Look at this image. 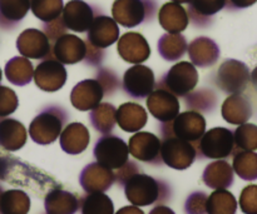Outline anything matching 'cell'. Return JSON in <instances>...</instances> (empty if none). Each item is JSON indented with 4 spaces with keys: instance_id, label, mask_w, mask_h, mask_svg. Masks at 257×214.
<instances>
[{
    "instance_id": "obj_1",
    "label": "cell",
    "mask_w": 257,
    "mask_h": 214,
    "mask_svg": "<svg viewBox=\"0 0 257 214\" xmlns=\"http://www.w3.org/2000/svg\"><path fill=\"white\" fill-rule=\"evenodd\" d=\"M0 179L27 188L38 197H43L53 188L60 187L57 180L42 170L20 162L17 158L3 154H0Z\"/></svg>"
},
{
    "instance_id": "obj_2",
    "label": "cell",
    "mask_w": 257,
    "mask_h": 214,
    "mask_svg": "<svg viewBox=\"0 0 257 214\" xmlns=\"http://www.w3.org/2000/svg\"><path fill=\"white\" fill-rule=\"evenodd\" d=\"M123 187L128 202L137 207L163 204L172 197V189L167 182L142 172L132 175Z\"/></svg>"
},
{
    "instance_id": "obj_3",
    "label": "cell",
    "mask_w": 257,
    "mask_h": 214,
    "mask_svg": "<svg viewBox=\"0 0 257 214\" xmlns=\"http://www.w3.org/2000/svg\"><path fill=\"white\" fill-rule=\"evenodd\" d=\"M69 112L60 105H48L38 113L29 125V135L37 144L54 143L69 120Z\"/></svg>"
},
{
    "instance_id": "obj_4",
    "label": "cell",
    "mask_w": 257,
    "mask_h": 214,
    "mask_svg": "<svg viewBox=\"0 0 257 214\" xmlns=\"http://www.w3.org/2000/svg\"><path fill=\"white\" fill-rule=\"evenodd\" d=\"M198 159H227L236 153L233 132L223 127H216L203 133L197 142L192 143Z\"/></svg>"
},
{
    "instance_id": "obj_5",
    "label": "cell",
    "mask_w": 257,
    "mask_h": 214,
    "mask_svg": "<svg viewBox=\"0 0 257 214\" xmlns=\"http://www.w3.org/2000/svg\"><path fill=\"white\" fill-rule=\"evenodd\" d=\"M158 0H114L112 17L124 28H135L153 22L158 12Z\"/></svg>"
},
{
    "instance_id": "obj_6",
    "label": "cell",
    "mask_w": 257,
    "mask_h": 214,
    "mask_svg": "<svg viewBox=\"0 0 257 214\" xmlns=\"http://www.w3.org/2000/svg\"><path fill=\"white\" fill-rule=\"evenodd\" d=\"M158 129L162 139L168 137H177L180 139L195 143L206 132V119L201 113L186 110L180 113L171 122L160 123Z\"/></svg>"
},
{
    "instance_id": "obj_7",
    "label": "cell",
    "mask_w": 257,
    "mask_h": 214,
    "mask_svg": "<svg viewBox=\"0 0 257 214\" xmlns=\"http://www.w3.org/2000/svg\"><path fill=\"white\" fill-rule=\"evenodd\" d=\"M198 72L191 62L176 63L160 80L156 88L166 89L176 97H186L198 84Z\"/></svg>"
},
{
    "instance_id": "obj_8",
    "label": "cell",
    "mask_w": 257,
    "mask_h": 214,
    "mask_svg": "<svg viewBox=\"0 0 257 214\" xmlns=\"http://www.w3.org/2000/svg\"><path fill=\"white\" fill-rule=\"evenodd\" d=\"M250 69L245 63L226 59L215 74V84L225 94H241L250 83Z\"/></svg>"
},
{
    "instance_id": "obj_9",
    "label": "cell",
    "mask_w": 257,
    "mask_h": 214,
    "mask_svg": "<svg viewBox=\"0 0 257 214\" xmlns=\"http://www.w3.org/2000/svg\"><path fill=\"white\" fill-rule=\"evenodd\" d=\"M95 160L99 164L115 170L122 167L130 159L128 144L120 137L112 134H103L95 142L93 149Z\"/></svg>"
},
{
    "instance_id": "obj_10",
    "label": "cell",
    "mask_w": 257,
    "mask_h": 214,
    "mask_svg": "<svg viewBox=\"0 0 257 214\" xmlns=\"http://www.w3.org/2000/svg\"><path fill=\"white\" fill-rule=\"evenodd\" d=\"M161 158L163 164L177 170L190 168L196 160L195 145L177 137H168L161 143Z\"/></svg>"
},
{
    "instance_id": "obj_11",
    "label": "cell",
    "mask_w": 257,
    "mask_h": 214,
    "mask_svg": "<svg viewBox=\"0 0 257 214\" xmlns=\"http://www.w3.org/2000/svg\"><path fill=\"white\" fill-rule=\"evenodd\" d=\"M122 88L133 99H146L156 89V77L150 67L135 64L124 72Z\"/></svg>"
},
{
    "instance_id": "obj_12",
    "label": "cell",
    "mask_w": 257,
    "mask_h": 214,
    "mask_svg": "<svg viewBox=\"0 0 257 214\" xmlns=\"http://www.w3.org/2000/svg\"><path fill=\"white\" fill-rule=\"evenodd\" d=\"M103 14L100 8L90 5L84 0H70L64 5L62 19L68 30L87 33L97 15Z\"/></svg>"
},
{
    "instance_id": "obj_13",
    "label": "cell",
    "mask_w": 257,
    "mask_h": 214,
    "mask_svg": "<svg viewBox=\"0 0 257 214\" xmlns=\"http://www.w3.org/2000/svg\"><path fill=\"white\" fill-rule=\"evenodd\" d=\"M67 78L68 73L64 64L58 62L54 57L43 59L37 65L34 69V75H33L35 85L40 90L47 93H54L62 89L67 82Z\"/></svg>"
},
{
    "instance_id": "obj_14",
    "label": "cell",
    "mask_w": 257,
    "mask_h": 214,
    "mask_svg": "<svg viewBox=\"0 0 257 214\" xmlns=\"http://www.w3.org/2000/svg\"><path fill=\"white\" fill-rule=\"evenodd\" d=\"M161 143L162 140L153 133L137 132L130 138L128 149L130 154L140 162L152 165H162Z\"/></svg>"
},
{
    "instance_id": "obj_15",
    "label": "cell",
    "mask_w": 257,
    "mask_h": 214,
    "mask_svg": "<svg viewBox=\"0 0 257 214\" xmlns=\"http://www.w3.org/2000/svg\"><path fill=\"white\" fill-rule=\"evenodd\" d=\"M147 109L160 123L171 122L180 114L178 97L166 89L156 88L147 98Z\"/></svg>"
},
{
    "instance_id": "obj_16",
    "label": "cell",
    "mask_w": 257,
    "mask_h": 214,
    "mask_svg": "<svg viewBox=\"0 0 257 214\" xmlns=\"http://www.w3.org/2000/svg\"><path fill=\"white\" fill-rule=\"evenodd\" d=\"M17 48L23 57L30 59L43 60L53 57L52 44L42 30H24L18 38Z\"/></svg>"
},
{
    "instance_id": "obj_17",
    "label": "cell",
    "mask_w": 257,
    "mask_h": 214,
    "mask_svg": "<svg viewBox=\"0 0 257 214\" xmlns=\"http://www.w3.org/2000/svg\"><path fill=\"white\" fill-rule=\"evenodd\" d=\"M119 33V27L113 18L99 14L94 18L88 29L85 40L99 49H105L118 42Z\"/></svg>"
},
{
    "instance_id": "obj_18",
    "label": "cell",
    "mask_w": 257,
    "mask_h": 214,
    "mask_svg": "<svg viewBox=\"0 0 257 214\" xmlns=\"http://www.w3.org/2000/svg\"><path fill=\"white\" fill-rule=\"evenodd\" d=\"M117 52L124 62L142 64L151 57V48L147 39L137 32H130L119 37Z\"/></svg>"
},
{
    "instance_id": "obj_19",
    "label": "cell",
    "mask_w": 257,
    "mask_h": 214,
    "mask_svg": "<svg viewBox=\"0 0 257 214\" xmlns=\"http://www.w3.org/2000/svg\"><path fill=\"white\" fill-rule=\"evenodd\" d=\"M114 182V172L98 162L85 165L79 175L80 185L87 193H104Z\"/></svg>"
},
{
    "instance_id": "obj_20",
    "label": "cell",
    "mask_w": 257,
    "mask_h": 214,
    "mask_svg": "<svg viewBox=\"0 0 257 214\" xmlns=\"http://www.w3.org/2000/svg\"><path fill=\"white\" fill-rule=\"evenodd\" d=\"M52 53L62 64H77L85 57V42L77 35L67 33L53 43Z\"/></svg>"
},
{
    "instance_id": "obj_21",
    "label": "cell",
    "mask_w": 257,
    "mask_h": 214,
    "mask_svg": "<svg viewBox=\"0 0 257 214\" xmlns=\"http://www.w3.org/2000/svg\"><path fill=\"white\" fill-rule=\"evenodd\" d=\"M104 98L102 87L95 79H85L78 83L70 93V103L80 112H89Z\"/></svg>"
},
{
    "instance_id": "obj_22",
    "label": "cell",
    "mask_w": 257,
    "mask_h": 214,
    "mask_svg": "<svg viewBox=\"0 0 257 214\" xmlns=\"http://www.w3.org/2000/svg\"><path fill=\"white\" fill-rule=\"evenodd\" d=\"M188 58L195 67L207 68L217 63L220 58V48L217 43L207 37L193 39L187 47Z\"/></svg>"
},
{
    "instance_id": "obj_23",
    "label": "cell",
    "mask_w": 257,
    "mask_h": 214,
    "mask_svg": "<svg viewBox=\"0 0 257 214\" xmlns=\"http://www.w3.org/2000/svg\"><path fill=\"white\" fill-rule=\"evenodd\" d=\"M148 113L138 103H123L115 110V124L127 133L140 132L147 124Z\"/></svg>"
},
{
    "instance_id": "obj_24",
    "label": "cell",
    "mask_w": 257,
    "mask_h": 214,
    "mask_svg": "<svg viewBox=\"0 0 257 214\" xmlns=\"http://www.w3.org/2000/svg\"><path fill=\"white\" fill-rule=\"evenodd\" d=\"M89 130L84 124L79 122L65 125L59 135L60 148L65 153L72 155H77L84 152L89 145Z\"/></svg>"
},
{
    "instance_id": "obj_25",
    "label": "cell",
    "mask_w": 257,
    "mask_h": 214,
    "mask_svg": "<svg viewBox=\"0 0 257 214\" xmlns=\"http://www.w3.org/2000/svg\"><path fill=\"white\" fill-rule=\"evenodd\" d=\"M226 7V0H191L188 3V19L196 28H207L212 24L213 15Z\"/></svg>"
},
{
    "instance_id": "obj_26",
    "label": "cell",
    "mask_w": 257,
    "mask_h": 214,
    "mask_svg": "<svg viewBox=\"0 0 257 214\" xmlns=\"http://www.w3.org/2000/svg\"><path fill=\"white\" fill-rule=\"evenodd\" d=\"M158 22L160 25L171 34L182 33L188 27L187 10L182 7V4L171 2L166 3L158 10Z\"/></svg>"
},
{
    "instance_id": "obj_27",
    "label": "cell",
    "mask_w": 257,
    "mask_h": 214,
    "mask_svg": "<svg viewBox=\"0 0 257 214\" xmlns=\"http://www.w3.org/2000/svg\"><path fill=\"white\" fill-rule=\"evenodd\" d=\"M222 118L230 124L241 125L252 117V105L242 94H230L221 107Z\"/></svg>"
},
{
    "instance_id": "obj_28",
    "label": "cell",
    "mask_w": 257,
    "mask_h": 214,
    "mask_svg": "<svg viewBox=\"0 0 257 214\" xmlns=\"http://www.w3.org/2000/svg\"><path fill=\"white\" fill-rule=\"evenodd\" d=\"M202 180L211 189H228L235 182V172L230 163L217 159L205 168Z\"/></svg>"
},
{
    "instance_id": "obj_29",
    "label": "cell",
    "mask_w": 257,
    "mask_h": 214,
    "mask_svg": "<svg viewBox=\"0 0 257 214\" xmlns=\"http://www.w3.org/2000/svg\"><path fill=\"white\" fill-rule=\"evenodd\" d=\"M44 208L47 214H75L79 209V199L73 193L57 187L45 194Z\"/></svg>"
},
{
    "instance_id": "obj_30",
    "label": "cell",
    "mask_w": 257,
    "mask_h": 214,
    "mask_svg": "<svg viewBox=\"0 0 257 214\" xmlns=\"http://www.w3.org/2000/svg\"><path fill=\"white\" fill-rule=\"evenodd\" d=\"M28 133L24 125L15 119L0 120V145L9 152H15L27 143Z\"/></svg>"
},
{
    "instance_id": "obj_31",
    "label": "cell",
    "mask_w": 257,
    "mask_h": 214,
    "mask_svg": "<svg viewBox=\"0 0 257 214\" xmlns=\"http://www.w3.org/2000/svg\"><path fill=\"white\" fill-rule=\"evenodd\" d=\"M30 10V0H0V28L14 29Z\"/></svg>"
},
{
    "instance_id": "obj_32",
    "label": "cell",
    "mask_w": 257,
    "mask_h": 214,
    "mask_svg": "<svg viewBox=\"0 0 257 214\" xmlns=\"http://www.w3.org/2000/svg\"><path fill=\"white\" fill-rule=\"evenodd\" d=\"M187 40L181 33L177 34L166 33L158 39L157 43V50L160 55L166 62L170 63L178 62L181 58H183V55L187 53Z\"/></svg>"
},
{
    "instance_id": "obj_33",
    "label": "cell",
    "mask_w": 257,
    "mask_h": 214,
    "mask_svg": "<svg viewBox=\"0 0 257 214\" xmlns=\"http://www.w3.org/2000/svg\"><path fill=\"white\" fill-rule=\"evenodd\" d=\"M185 98V107L193 112L210 114L216 109L218 103V97L210 88H200V89L188 93Z\"/></svg>"
},
{
    "instance_id": "obj_34",
    "label": "cell",
    "mask_w": 257,
    "mask_h": 214,
    "mask_svg": "<svg viewBox=\"0 0 257 214\" xmlns=\"http://www.w3.org/2000/svg\"><path fill=\"white\" fill-rule=\"evenodd\" d=\"M115 107L110 103H99L89 110V122L100 134L112 133L115 125Z\"/></svg>"
},
{
    "instance_id": "obj_35",
    "label": "cell",
    "mask_w": 257,
    "mask_h": 214,
    "mask_svg": "<svg viewBox=\"0 0 257 214\" xmlns=\"http://www.w3.org/2000/svg\"><path fill=\"white\" fill-rule=\"evenodd\" d=\"M30 198L24 190L0 192V214H28Z\"/></svg>"
},
{
    "instance_id": "obj_36",
    "label": "cell",
    "mask_w": 257,
    "mask_h": 214,
    "mask_svg": "<svg viewBox=\"0 0 257 214\" xmlns=\"http://www.w3.org/2000/svg\"><path fill=\"white\" fill-rule=\"evenodd\" d=\"M237 200L227 189H215L207 197L206 212L207 214H236Z\"/></svg>"
},
{
    "instance_id": "obj_37",
    "label": "cell",
    "mask_w": 257,
    "mask_h": 214,
    "mask_svg": "<svg viewBox=\"0 0 257 214\" xmlns=\"http://www.w3.org/2000/svg\"><path fill=\"white\" fill-rule=\"evenodd\" d=\"M7 78L15 85L24 87L29 84L34 75L32 62L25 57H15L7 64Z\"/></svg>"
},
{
    "instance_id": "obj_38",
    "label": "cell",
    "mask_w": 257,
    "mask_h": 214,
    "mask_svg": "<svg viewBox=\"0 0 257 214\" xmlns=\"http://www.w3.org/2000/svg\"><path fill=\"white\" fill-rule=\"evenodd\" d=\"M232 157V169L241 179L247 182L257 179V153L252 150H238Z\"/></svg>"
},
{
    "instance_id": "obj_39",
    "label": "cell",
    "mask_w": 257,
    "mask_h": 214,
    "mask_svg": "<svg viewBox=\"0 0 257 214\" xmlns=\"http://www.w3.org/2000/svg\"><path fill=\"white\" fill-rule=\"evenodd\" d=\"M82 214H114V204L105 193H87L79 199Z\"/></svg>"
},
{
    "instance_id": "obj_40",
    "label": "cell",
    "mask_w": 257,
    "mask_h": 214,
    "mask_svg": "<svg viewBox=\"0 0 257 214\" xmlns=\"http://www.w3.org/2000/svg\"><path fill=\"white\" fill-rule=\"evenodd\" d=\"M63 0H30V10L43 23L52 22L62 15Z\"/></svg>"
},
{
    "instance_id": "obj_41",
    "label": "cell",
    "mask_w": 257,
    "mask_h": 214,
    "mask_svg": "<svg viewBox=\"0 0 257 214\" xmlns=\"http://www.w3.org/2000/svg\"><path fill=\"white\" fill-rule=\"evenodd\" d=\"M236 152L238 150H257V125L243 123L233 132Z\"/></svg>"
},
{
    "instance_id": "obj_42",
    "label": "cell",
    "mask_w": 257,
    "mask_h": 214,
    "mask_svg": "<svg viewBox=\"0 0 257 214\" xmlns=\"http://www.w3.org/2000/svg\"><path fill=\"white\" fill-rule=\"evenodd\" d=\"M94 79L102 87L104 97H113L122 87L119 75L110 68H99L95 73Z\"/></svg>"
},
{
    "instance_id": "obj_43",
    "label": "cell",
    "mask_w": 257,
    "mask_h": 214,
    "mask_svg": "<svg viewBox=\"0 0 257 214\" xmlns=\"http://www.w3.org/2000/svg\"><path fill=\"white\" fill-rule=\"evenodd\" d=\"M238 204L242 213L257 214V184H250L243 188Z\"/></svg>"
},
{
    "instance_id": "obj_44",
    "label": "cell",
    "mask_w": 257,
    "mask_h": 214,
    "mask_svg": "<svg viewBox=\"0 0 257 214\" xmlns=\"http://www.w3.org/2000/svg\"><path fill=\"white\" fill-rule=\"evenodd\" d=\"M18 97L14 90L0 87V115H9L17 110Z\"/></svg>"
},
{
    "instance_id": "obj_45",
    "label": "cell",
    "mask_w": 257,
    "mask_h": 214,
    "mask_svg": "<svg viewBox=\"0 0 257 214\" xmlns=\"http://www.w3.org/2000/svg\"><path fill=\"white\" fill-rule=\"evenodd\" d=\"M207 197L205 192H195L188 195L185 204L186 214H207L206 212V202Z\"/></svg>"
},
{
    "instance_id": "obj_46",
    "label": "cell",
    "mask_w": 257,
    "mask_h": 214,
    "mask_svg": "<svg viewBox=\"0 0 257 214\" xmlns=\"http://www.w3.org/2000/svg\"><path fill=\"white\" fill-rule=\"evenodd\" d=\"M42 32L47 35V38L49 39L50 44L54 43L58 38H60L62 35L67 34L68 29L67 27L64 25L62 19V15L58 17L57 19L52 20V22H47V23H43L42 25Z\"/></svg>"
},
{
    "instance_id": "obj_47",
    "label": "cell",
    "mask_w": 257,
    "mask_h": 214,
    "mask_svg": "<svg viewBox=\"0 0 257 214\" xmlns=\"http://www.w3.org/2000/svg\"><path fill=\"white\" fill-rule=\"evenodd\" d=\"M105 57V49H99L85 40V57L83 62L89 67H100Z\"/></svg>"
},
{
    "instance_id": "obj_48",
    "label": "cell",
    "mask_w": 257,
    "mask_h": 214,
    "mask_svg": "<svg viewBox=\"0 0 257 214\" xmlns=\"http://www.w3.org/2000/svg\"><path fill=\"white\" fill-rule=\"evenodd\" d=\"M115 170H117V172L114 173L115 182H117V184L122 185L123 187V185L125 184V182H127L132 175L141 172V167L136 162L128 159V162L125 163V164H123L122 167L118 168V169Z\"/></svg>"
},
{
    "instance_id": "obj_49",
    "label": "cell",
    "mask_w": 257,
    "mask_h": 214,
    "mask_svg": "<svg viewBox=\"0 0 257 214\" xmlns=\"http://www.w3.org/2000/svg\"><path fill=\"white\" fill-rule=\"evenodd\" d=\"M255 3H257V0H226V9L227 10H240V9H245V8L251 7Z\"/></svg>"
},
{
    "instance_id": "obj_50",
    "label": "cell",
    "mask_w": 257,
    "mask_h": 214,
    "mask_svg": "<svg viewBox=\"0 0 257 214\" xmlns=\"http://www.w3.org/2000/svg\"><path fill=\"white\" fill-rule=\"evenodd\" d=\"M115 214H145V212L140 209V207L137 205H127V207L120 208Z\"/></svg>"
},
{
    "instance_id": "obj_51",
    "label": "cell",
    "mask_w": 257,
    "mask_h": 214,
    "mask_svg": "<svg viewBox=\"0 0 257 214\" xmlns=\"http://www.w3.org/2000/svg\"><path fill=\"white\" fill-rule=\"evenodd\" d=\"M148 214H176V213L173 212L170 207H166V205L163 204H158L157 207L153 208V209Z\"/></svg>"
},
{
    "instance_id": "obj_52",
    "label": "cell",
    "mask_w": 257,
    "mask_h": 214,
    "mask_svg": "<svg viewBox=\"0 0 257 214\" xmlns=\"http://www.w3.org/2000/svg\"><path fill=\"white\" fill-rule=\"evenodd\" d=\"M250 82L253 85V88L257 90V67L253 68L252 72L250 73Z\"/></svg>"
},
{
    "instance_id": "obj_53",
    "label": "cell",
    "mask_w": 257,
    "mask_h": 214,
    "mask_svg": "<svg viewBox=\"0 0 257 214\" xmlns=\"http://www.w3.org/2000/svg\"><path fill=\"white\" fill-rule=\"evenodd\" d=\"M172 2L178 3V4H188V3H190L191 0H172Z\"/></svg>"
},
{
    "instance_id": "obj_54",
    "label": "cell",
    "mask_w": 257,
    "mask_h": 214,
    "mask_svg": "<svg viewBox=\"0 0 257 214\" xmlns=\"http://www.w3.org/2000/svg\"><path fill=\"white\" fill-rule=\"evenodd\" d=\"M45 214H47V213H45Z\"/></svg>"
}]
</instances>
